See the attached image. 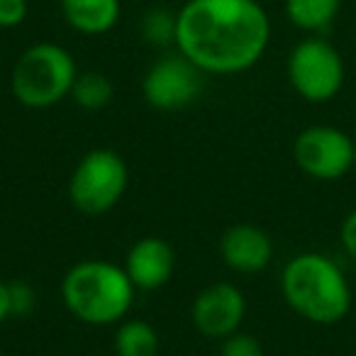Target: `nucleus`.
Wrapping results in <instances>:
<instances>
[{
	"mask_svg": "<svg viewBox=\"0 0 356 356\" xmlns=\"http://www.w3.org/2000/svg\"><path fill=\"white\" fill-rule=\"evenodd\" d=\"M124 271L137 291H159L176 271L173 247L161 237H142L129 247Z\"/></svg>",
	"mask_w": 356,
	"mask_h": 356,
	"instance_id": "obj_10",
	"label": "nucleus"
},
{
	"mask_svg": "<svg viewBox=\"0 0 356 356\" xmlns=\"http://www.w3.org/2000/svg\"><path fill=\"white\" fill-rule=\"evenodd\" d=\"M59 6L66 25L86 37L110 32L122 15L120 0H61Z\"/></svg>",
	"mask_w": 356,
	"mask_h": 356,
	"instance_id": "obj_12",
	"label": "nucleus"
},
{
	"mask_svg": "<svg viewBox=\"0 0 356 356\" xmlns=\"http://www.w3.org/2000/svg\"><path fill=\"white\" fill-rule=\"evenodd\" d=\"M113 346L118 356H159V332L147 320L124 317L118 322Z\"/></svg>",
	"mask_w": 356,
	"mask_h": 356,
	"instance_id": "obj_13",
	"label": "nucleus"
},
{
	"mask_svg": "<svg viewBox=\"0 0 356 356\" xmlns=\"http://www.w3.org/2000/svg\"><path fill=\"white\" fill-rule=\"evenodd\" d=\"M79 76L69 49L54 42L27 47L10 74V90L20 105L30 110H49L71 95Z\"/></svg>",
	"mask_w": 356,
	"mask_h": 356,
	"instance_id": "obj_4",
	"label": "nucleus"
},
{
	"mask_svg": "<svg viewBox=\"0 0 356 356\" xmlns=\"http://www.w3.org/2000/svg\"><path fill=\"white\" fill-rule=\"evenodd\" d=\"M27 0H0V27L3 30H10L25 22L27 17Z\"/></svg>",
	"mask_w": 356,
	"mask_h": 356,
	"instance_id": "obj_19",
	"label": "nucleus"
},
{
	"mask_svg": "<svg viewBox=\"0 0 356 356\" xmlns=\"http://www.w3.org/2000/svg\"><path fill=\"white\" fill-rule=\"evenodd\" d=\"M134 283L124 266L105 259H86L66 271L61 281L64 305L76 320L93 327H110L129 315L134 302Z\"/></svg>",
	"mask_w": 356,
	"mask_h": 356,
	"instance_id": "obj_3",
	"label": "nucleus"
},
{
	"mask_svg": "<svg viewBox=\"0 0 356 356\" xmlns=\"http://www.w3.org/2000/svg\"><path fill=\"white\" fill-rule=\"evenodd\" d=\"M220 356H264V346L254 334L234 332V334H229L222 339Z\"/></svg>",
	"mask_w": 356,
	"mask_h": 356,
	"instance_id": "obj_17",
	"label": "nucleus"
},
{
	"mask_svg": "<svg viewBox=\"0 0 356 356\" xmlns=\"http://www.w3.org/2000/svg\"><path fill=\"white\" fill-rule=\"evenodd\" d=\"M341 0H286V17L302 32H322L334 22Z\"/></svg>",
	"mask_w": 356,
	"mask_h": 356,
	"instance_id": "obj_14",
	"label": "nucleus"
},
{
	"mask_svg": "<svg viewBox=\"0 0 356 356\" xmlns=\"http://www.w3.org/2000/svg\"><path fill=\"white\" fill-rule=\"evenodd\" d=\"M142 37L152 47H176V13L168 8H152L142 17Z\"/></svg>",
	"mask_w": 356,
	"mask_h": 356,
	"instance_id": "obj_16",
	"label": "nucleus"
},
{
	"mask_svg": "<svg viewBox=\"0 0 356 356\" xmlns=\"http://www.w3.org/2000/svg\"><path fill=\"white\" fill-rule=\"evenodd\" d=\"M293 159L305 176L337 181L356 166V142L332 124L305 127L293 142Z\"/></svg>",
	"mask_w": 356,
	"mask_h": 356,
	"instance_id": "obj_7",
	"label": "nucleus"
},
{
	"mask_svg": "<svg viewBox=\"0 0 356 356\" xmlns=\"http://www.w3.org/2000/svg\"><path fill=\"white\" fill-rule=\"evenodd\" d=\"M129 171L124 159L113 149L88 152L69 178V200L83 215L110 213L127 191Z\"/></svg>",
	"mask_w": 356,
	"mask_h": 356,
	"instance_id": "obj_5",
	"label": "nucleus"
},
{
	"mask_svg": "<svg viewBox=\"0 0 356 356\" xmlns=\"http://www.w3.org/2000/svg\"><path fill=\"white\" fill-rule=\"evenodd\" d=\"M244 315H247V298L227 281L205 286L191 305L193 327L208 339H225L239 332Z\"/></svg>",
	"mask_w": 356,
	"mask_h": 356,
	"instance_id": "obj_9",
	"label": "nucleus"
},
{
	"mask_svg": "<svg viewBox=\"0 0 356 356\" xmlns=\"http://www.w3.org/2000/svg\"><path fill=\"white\" fill-rule=\"evenodd\" d=\"M0 356H3V349H0Z\"/></svg>",
	"mask_w": 356,
	"mask_h": 356,
	"instance_id": "obj_22",
	"label": "nucleus"
},
{
	"mask_svg": "<svg viewBox=\"0 0 356 356\" xmlns=\"http://www.w3.org/2000/svg\"><path fill=\"white\" fill-rule=\"evenodd\" d=\"M71 98L76 100L79 108L98 113V110L108 108L110 100L115 98V86L100 71H86V74L76 76L74 88H71Z\"/></svg>",
	"mask_w": 356,
	"mask_h": 356,
	"instance_id": "obj_15",
	"label": "nucleus"
},
{
	"mask_svg": "<svg viewBox=\"0 0 356 356\" xmlns=\"http://www.w3.org/2000/svg\"><path fill=\"white\" fill-rule=\"evenodd\" d=\"M344 59L322 37H307L288 56V81L307 103H327L344 86Z\"/></svg>",
	"mask_w": 356,
	"mask_h": 356,
	"instance_id": "obj_6",
	"label": "nucleus"
},
{
	"mask_svg": "<svg viewBox=\"0 0 356 356\" xmlns=\"http://www.w3.org/2000/svg\"><path fill=\"white\" fill-rule=\"evenodd\" d=\"M10 305L15 317H27L37 307V293L30 283L15 281L10 283Z\"/></svg>",
	"mask_w": 356,
	"mask_h": 356,
	"instance_id": "obj_18",
	"label": "nucleus"
},
{
	"mask_svg": "<svg viewBox=\"0 0 356 356\" xmlns=\"http://www.w3.org/2000/svg\"><path fill=\"white\" fill-rule=\"evenodd\" d=\"M281 293L288 307L312 325H337L351 310V286L344 271L320 252H302L283 266Z\"/></svg>",
	"mask_w": 356,
	"mask_h": 356,
	"instance_id": "obj_2",
	"label": "nucleus"
},
{
	"mask_svg": "<svg viewBox=\"0 0 356 356\" xmlns=\"http://www.w3.org/2000/svg\"><path fill=\"white\" fill-rule=\"evenodd\" d=\"M220 257L225 266L237 273H259L271 264L273 242L257 225H232L220 239Z\"/></svg>",
	"mask_w": 356,
	"mask_h": 356,
	"instance_id": "obj_11",
	"label": "nucleus"
},
{
	"mask_svg": "<svg viewBox=\"0 0 356 356\" xmlns=\"http://www.w3.org/2000/svg\"><path fill=\"white\" fill-rule=\"evenodd\" d=\"M339 239H341V247H344L346 257L351 261H356V210H351L349 215L344 218L339 227Z\"/></svg>",
	"mask_w": 356,
	"mask_h": 356,
	"instance_id": "obj_20",
	"label": "nucleus"
},
{
	"mask_svg": "<svg viewBox=\"0 0 356 356\" xmlns=\"http://www.w3.org/2000/svg\"><path fill=\"white\" fill-rule=\"evenodd\" d=\"M268 42L271 20L257 0H186L176 13V51L203 74H244Z\"/></svg>",
	"mask_w": 356,
	"mask_h": 356,
	"instance_id": "obj_1",
	"label": "nucleus"
},
{
	"mask_svg": "<svg viewBox=\"0 0 356 356\" xmlns=\"http://www.w3.org/2000/svg\"><path fill=\"white\" fill-rule=\"evenodd\" d=\"M8 317H13V305H10V283H6L0 278V327L6 325Z\"/></svg>",
	"mask_w": 356,
	"mask_h": 356,
	"instance_id": "obj_21",
	"label": "nucleus"
},
{
	"mask_svg": "<svg viewBox=\"0 0 356 356\" xmlns=\"http://www.w3.org/2000/svg\"><path fill=\"white\" fill-rule=\"evenodd\" d=\"M200 90H203V71L181 51L154 61L142 81V95L147 105L161 113H178L188 108L198 100Z\"/></svg>",
	"mask_w": 356,
	"mask_h": 356,
	"instance_id": "obj_8",
	"label": "nucleus"
}]
</instances>
